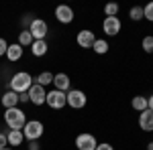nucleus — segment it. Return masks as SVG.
<instances>
[{
  "label": "nucleus",
  "mask_w": 153,
  "mask_h": 150,
  "mask_svg": "<svg viewBox=\"0 0 153 150\" xmlns=\"http://www.w3.org/2000/svg\"><path fill=\"white\" fill-rule=\"evenodd\" d=\"M96 146H98L96 138L92 134H88V132H84V134H80L76 138V148L78 150H96Z\"/></svg>",
  "instance_id": "obj_8"
},
{
  "label": "nucleus",
  "mask_w": 153,
  "mask_h": 150,
  "mask_svg": "<svg viewBox=\"0 0 153 150\" xmlns=\"http://www.w3.org/2000/svg\"><path fill=\"white\" fill-rule=\"evenodd\" d=\"M143 18H147V20L153 23V2H149L147 6H143Z\"/></svg>",
  "instance_id": "obj_25"
},
{
  "label": "nucleus",
  "mask_w": 153,
  "mask_h": 150,
  "mask_svg": "<svg viewBox=\"0 0 153 150\" xmlns=\"http://www.w3.org/2000/svg\"><path fill=\"white\" fill-rule=\"evenodd\" d=\"M19 45L23 47H31L33 45V35H31V33H29V29H25V31H21V33H19Z\"/></svg>",
  "instance_id": "obj_20"
},
{
  "label": "nucleus",
  "mask_w": 153,
  "mask_h": 150,
  "mask_svg": "<svg viewBox=\"0 0 153 150\" xmlns=\"http://www.w3.org/2000/svg\"><path fill=\"white\" fill-rule=\"evenodd\" d=\"M120 20H118V16H106L104 23H102V29H104V33L108 37H114L120 33Z\"/></svg>",
  "instance_id": "obj_9"
},
{
  "label": "nucleus",
  "mask_w": 153,
  "mask_h": 150,
  "mask_svg": "<svg viewBox=\"0 0 153 150\" xmlns=\"http://www.w3.org/2000/svg\"><path fill=\"white\" fill-rule=\"evenodd\" d=\"M31 85H33V77H31L27 71H19V73L12 75V79H10V91L27 93L31 89Z\"/></svg>",
  "instance_id": "obj_2"
},
{
  "label": "nucleus",
  "mask_w": 153,
  "mask_h": 150,
  "mask_svg": "<svg viewBox=\"0 0 153 150\" xmlns=\"http://www.w3.org/2000/svg\"><path fill=\"white\" fill-rule=\"evenodd\" d=\"M129 16H131V20H141L143 18V6H133L129 10Z\"/></svg>",
  "instance_id": "obj_22"
},
{
  "label": "nucleus",
  "mask_w": 153,
  "mask_h": 150,
  "mask_svg": "<svg viewBox=\"0 0 153 150\" xmlns=\"http://www.w3.org/2000/svg\"><path fill=\"white\" fill-rule=\"evenodd\" d=\"M23 51H25V49L19 45V43H14V45H8V51H6V59L14 63V61H19V59L23 57Z\"/></svg>",
  "instance_id": "obj_15"
},
{
  "label": "nucleus",
  "mask_w": 153,
  "mask_h": 150,
  "mask_svg": "<svg viewBox=\"0 0 153 150\" xmlns=\"http://www.w3.org/2000/svg\"><path fill=\"white\" fill-rule=\"evenodd\" d=\"M55 18L63 24H70L74 20V10H71L70 6H65V4H59L57 8H55Z\"/></svg>",
  "instance_id": "obj_11"
},
{
  "label": "nucleus",
  "mask_w": 153,
  "mask_h": 150,
  "mask_svg": "<svg viewBox=\"0 0 153 150\" xmlns=\"http://www.w3.org/2000/svg\"><path fill=\"white\" fill-rule=\"evenodd\" d=\"M65 100H68V105L74 108V110H82L84 105H86V93L82 89H70V91L65 93Z\"/></svg>",
  "instance_id": "obj_5"
},
{
  "label": "nucleus",
  "mask_w": 153,
  "mask_h": 150,
  "mask_svg": "<svg viewBox=\"0 0 153 150\" xmlns=\"http://www.w3.org/2000/svg\"><path fill=\"white\" fill-rule=\"evenodd\" d=\"M6 146H8V138L4 132H0V148H6Z\"/></svg>",
  "instance_id": "obj_27"
},
{
  "label": "nucleus",
  "mask_w": 153,
  "mask_h": 150,
  "mask_svg": "<svg viewBox=\"0 0 153 150\" xmlns=\"http://www.w3.org/2000/svg\"><path fill=\"white\" fill-rule=\"evenodd\" d=\"M0 102H2V105H4L6 110L16 108V104H19V93H14V91H10V89H8V91L2 95V100H0Z\"/></svg>",
  "instance_id": "obj_14"
},
{
  "label": "nucleus",
  "mask_w": 153,
  "mask_h": 150,
  "mask_svg": "<svg viewBox=\"0 0 153 150\" xmlns=\"http://www.w3.org/2000/svg\"><path fill=\"white\" fill-rule=\"evenodd\" d=\"M33 81H37V85H41V87H45L49 83H53V73H49V71H43V73H39Z\"/></svg>",
  "instance_id": "obj_19"
},
{
  "label": "nucleus",
  "mask_w": 153,
  "mask_h": 150,
  "mask_svg": "<svg viewBox=\"0 0 153 150\" xmlns=\"http://www.w3.org/2000/svg\"><path fill=\"white\" fill-rule=\"evenodd\" d=\"M96 150H114V148H112L108 142H102V144H98V146H96Z\"/></svg>",
  "instance_id": "obj_28"
},
{
  "label": "nucleus",
  "mask_w": 153,
  "mask_h": 150,
  "mask_svg": "<svg viewBox=\"0 0 153 150\" xmlns=\"http://www.w3.org/2000/svg\"><path fill=\"white\" fill-rule=\"evenodd\" d=\"M31 23H33V18H31V14H27V16L23 18V24L25 26H31Z\"/></svg>",
  "instance_id": "obj_30"
},
{
  "label": "nucleus",
  "mask_w": 153,
  "mask_h": 150,
  "mask_svg": "<svg viewBox=\"0 0 153 150\" xmlns=\"http://www.w3.org/2000/svg\"><path fill=\"white\" fill-rule=\"evenodd\" d=\"M92 49H94V53H98V55H104L106 51H108V41H104V39H96L94 45H92Z\"/></svg>",
  "instance_id": "obj_21"
},
{
  "label": "nucleus",
  "mask_w": 153,
  "mask_h": 150,
  "mask_svg": "<svg viewBox=\"0 0 153 150\" xmlns=\"http://www.w3.org/2000/svg\"><path fill=\"white\" fill-rule=\"evenodd\" d=\"M53 85H55V89L57 91H70V85H71V81H70V75L68 73H57V75H53Z\"/></svg>",
  "instance_id": "obj_13"
},
{
  "label": "nucleus",
  "mask_w": 153,
  "mask_h": 150,
  "mask_svg": "<svg viewBox=\"0 0 153 150\" xmlns=\"http://www.w3.org/2000/svg\"><path fill=\"white\" fill-rule=\"evenodd\" d=\"M104 14H106V16H117V14H118V4H117V2L106 4V6H104Z\"/></svg>",
  "instance_id": "obj_23"
},
{
  "label": "nucleus",
  "mask_w": 153,
  "mask_h": 150,
  "mask_svg": "<svg viewBox=\"0 0 153 150\" xmlns=\"http://www.w3.org/2000/svg\"><path fill=\"white\" fill-rule=\"evenodd\" d=\"M147 150H153V142H149V144H147Z\"/></svg>",
  "instance_id": "obj_33"
},
{
  "label": "nucleus",
  "mask_w": 153,
  "mask_h": 150,
  "mask_svg": "<svg viewBox=\"0 0 153 150\" xmlns=\"http://www.w3.org/2000/svg\"><path fill=\"white\" fill-rule=\"evenodd\" d=\"M147 108H149V110H153V93L147 97Z\"/></svg>",
  "instance_id": "obj_32"
},
{
  "label": "nucleus",
  "mask_w": 153,
  "mask_h": 150,
  "mask_svg": "<svg viewBox=\"0 0 153 150\" xmlns=\"http://www.w3.org/2000/svg\"><path fill=\"white\" fill-rule=\"evenodd\" d=\"M29 102L33 105H43L45 104V97H47V91H45V87H41V85H37L33 83L31 85V89H29Z\"/></svg>",
  "instance_id": "obj_7"
},
{
  "label": "nucleus",
  "mask_w": 153,
  "mask_h": 150,
  "mask_svg": "<svg viewBox=\"0 0 153 150\" xmlns=\"http://www.w3.org/2000/svg\"><path fill=\"white\" fill-rule=\"evenodd\" d=\"M29 33L33 35V41H45V37L49 33V26L43 18H33V23L29 26Z\"/></svg>",
  "instance_id": "obj_4"
},
{
  "label": "nucleus",
  "mask_w": 153,
  "mask_h": 150,
  "mask_svg": "<svg viewBox=\"0 0 153 150\" xmlns=\"http://www.w3.org/2000/svg\"><path fill=\"white\" fill-rule=\"evenodd\" d=\"M45 104H47L49 108H53V110H61V108H65V104H68L65 93H63V91H57V89L49 91L47 97H45Z\"/></svg>",
  "instance_id": "obj_6"
},
{
  "label": "nucleus",
  "mask_w": 153,
  "mask_h": 150,
  "mask_svg": "<svg viewBox=\"0 0 153 150\" xmlns=\"http://www.w3.org/2000/svg\"><path fill=\"white\" fill-rule=\"evenodd\" d=\"M6 51H8V43L0 37V57H2V55H6Z\"/></svg>",
  "instance_id": "obj_26"
},
{
  "label": "nucleus",
  "mask_w": 153,
  "mask_h": 150,
  "mask_svg": "<svg viewBox=\"0 0 153 150\" xmlns=\"http://www.w3.org/2000/svg\"><path fill=\"white\" fill-rule=\"evenodd\" d=\"M29 102V93H19V104H27Z\"/></svg>",
  "instance_id": "obj_29"
},
{
  "label": "nucleus",
  "mask_w": 153,
  "mask_h": 150,
  "mask_svg": "<svg viewBox=\"0 0 153 150\" xmlns=\"http://www.w3.org/2000/svg\"><path fill=\"white\" fill-rule=\"evenodd\" d=\"M139 128L143 132H153V110H145L139 114Z\"/></svg>",
  "instance_id": "obj_12"
},
{
  "label": "nucleus",
  "mask_w": 153,
  "mask_h": 150,
  "mask_svg": "<svg viewBox=\"0 0 153 150\" xmlns=\"http://www.w3.org/2000/svg\"><path fill=\"white\" fill-rule=\"evenodd\" d=\"M141 47H143L145 53H153V37H145L143 43H141Z\"/></svg>",
  "instance_id": "obj_24"
},
{
  "label": "nucleus",
  "mask_w": 153,
  "mask_h": 150,
  "mask_svg": "<svg viewBox=\"0 0 153 150\" xmlns=\"http://www.w3.org/2000/svg\"><path fill=\"white\" fill-rule=\"evenodd\" d=\"M0 150H12V148H10V146H6V148H0Z\"/></svg>",
  "instance_id": "obj_34"
},
{
  "label": "nucleus",
  "mask_w": 153,
  "mask_h": 150,
  "mask_svg": "<svg viewBox=\"0 0 153 150\" xmlns=\"http://www.w3.org/2000/svg\"><path fill=\"white\" fill-rule=\"evenodd\" d=\"M131 108H133V110H137L139 114L145 112V110H147V97H145V95H135V97H133V102H131Z\"/></svg>",
  "instance_id": "obj_18"
},
{
  "label": "nucleus",
  "mask_w": 153,
  "mask_h": 150,
  "mask_svg": "<svg viewBox=\"0 0 153 150\" xmlns=\"http://www.w3.org/2000/svg\"><path fill=\"white\" fill-rule=\"evenodd\" d=\"M31 51H33V55H35V57H43V55H45V53L49 51L47 41H33V45H31Z\"/></svg>",
  "instance_id": "obj_17"
},
{
  "label": "nucleus",
  "mask_w": 153,
  "mask_h": 150,
  "mask_svg": "<svg viewBox=\"0 0 153 150\" xmlns=\"http://www.w3.org/2000/svg\"><path fill=\"white\" fill-rule=\"evenodd\" d=\"M76 41H78V45L82 47V49H92V45H94V41H96V37H94V33H92V31L84 29V31H80V33H78Z\"/></svg>",
  "instance_id": "obj_10"
},
{
  "label": "nucleus",
  "mask_w": 153,
  "mask_h": 150,
  "mask_svg": "<svg viewBox=\"0 0 153 150\" xmlns=\"http://www.w3.org/2000/svg\"><path fill=\"white\" fill-rule=\"evenodd\" d=\"M4 122L10 130H23L27 124V114H25L21 108H10L4 112Z\"/></svg>",
  "instance_id": "obj_1"
},
{
  "label": "nucleus",
  "mask_w": 153,
  "mask_h": 150,
  "mask_svg": "<svg viewBox=\"0 0 153 150\" xmlns=\"http://www.w3.org/2000/svg\"><path fill=\"white\" fill-rule=\"evenodd\" d=\"M43 122H39V120H31V122H27L23 128V136L29 142H33V140H39L43 136Z\"/></svg>",
  "instance_id": "obj_3"
},
{
  "label": "nucleus",
  "mask_w": 153,
  "mask_h": 150,
  "mask_svg": "<svg viewBox=\"0 0 153 150\" xmlns=\"http://www.w3.org/2000/svg\"><path fill=\"white\" fill-rule=\"evenodd\" d=\"M29 150H39V142H37V140L29 142Z\"/></svg>",
  "instance_id": "obj_31"
},
{
  "label": "nucleus",
  "mask_w": 153,
  "mask_h": 150,
  "mask_svg": "<svg viewBox=\"0 0 153 150\" xmlns=\"http://www.w3.org/2000/svg\"><path fill=\"white\" fill-rule=\"evenodd\" d=\"M6 138H8V146H19L25 140L23 130H8V132H6Z\"/></svg>",
  "instance_id": "obj_16"
}]
</instances>
